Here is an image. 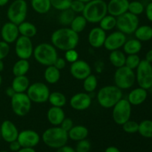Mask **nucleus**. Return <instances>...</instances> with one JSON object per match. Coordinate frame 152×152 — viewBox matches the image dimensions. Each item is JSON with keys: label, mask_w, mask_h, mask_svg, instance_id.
<instances>
[{"label": "nucleus", "mask_w": 152, "mask_h": 152, "mask_svg": "<svg viewBox=\"0 0 152 152\" xmlns=\"http://www.w3.org/2000/svg\"><path fill=\"white\" fill-rule=\"evenodd\" d=\"M51 44L60 50L75 49L80 41L79 34L70 28H62L53 31L50 37Z\"/></svg>", "instance_id": "1"}, {"label": "nucleus", "mask_w": 152, "mask_h": 152, "mask_svg": "<svg viewBox=\"0 0 152 152\" xmlns=\"http://www.w3.org/2000/svg\"><path fill=\"white\" fill-rule=\"evenodd\" d=\"M41 138L45 145L54 149L66 145L69 139L68 132L60 126H53L46 129L42 134Z\"/></svg>", "instance_id": "2"}, {"label": "nucleus", "mask_w": 152, "mask_h": 152, "mask_svg": "<svg viewBox=\"0 0 152 152\" xmlns=\"http://www.w3.org/2000/svg\"><path fill=\"white\" fill-rule=\"evenodd\" d=\"M123 98V90L114 86H106L101 88L96 94V99L101 107L112 108Z\"/></svg>", "instance_id": "3"}, {"label": "nucleus", "mask_w": 152, "mask_h": 152, "mask_svg": "<svg viewBox=\"0 0 152 152\" xmlns=\"http://www.w3.org/2000/svg\"><path fill=\"white\" fill-rule=\"evenodd\" d=\"M107 14V2L104 0H91L86 3L82 13V15L90 23H99Z\"/></svg>", "instance_id": "4"}, {"label": "nucleus", "mask_w": 152, "mask_h": 152, "mask_svg": "<svg viewBox=\"0 0 152 152\" xmlns=\"http://www.w3.org/2000/svg\"><path fill=\"white\" fill-rule=\"evenodd\" d=\"M33 55L38 63L44 66L53 65L58 57L56 48L50 43H40L34 49Z\"/></svg>", "instance_id": "5"}, {"label": "nucleus", "mask_w": 152, "mask_h": 152, "mask_svg": "<svg viewBox=\"0 0 152 152\" xmlns=\"http://www.w3.org/2000/svg\"><path fill=\"white\" fill-rule=\"evenodd\" d=\"M28 3L25 0H14L10 3L7 10V17L9 22L19 25L25 21L28 15Z\"/></svg>", "instance_id": "6"}, {"label": "nucleus", "mask_w": 152, "mask_h": 152, "mask_svg": "<svg viewBox=\"0 0 152 152\" xmlns=\"http://www.w3.org/2000/svg\"><path fill=\"white\" fill-rule=\"evenodd\" d=\"M114 85L121 90L131 88L136 82V76L134 70L126 65L117 68L114 75Z\"/></svg>", "instance_id": "7"}, {"label": "nucleus", "mask_w": 152, "mask_h": 152, "mask_svg": "<svg viewBox=\"0 0 152 152\" xmlns=\"http://www.w3.org/2000/svg\"><path fill=\"white\" fill-rule=\"evenodd\" d=\"M32 102L26 93H16L10 98V106L18 117H25L31 109Z\"/></svg>", "instance_id": "8"}, {"label": "nucleus", "mask_w": 152, "mask_h": 152, "mask_svg": "<svg viewBox=\"0 0 152 152\" xmlns=\"http://www.w3.org/2000/svg\"><path fill=\"white\" fill-rule=\"evenodd\" d=\"M136 82L139 87L146 90L152 88V64L145 59L141 60L136 69Z\"/></svg>", "instance_id": "9"}, {"label": "nucleus", "mask_w": 152, "mask_h": 152, "mask_svg": "<svg viewBox=\"0 0 152 152\" xmlns=\"http://www.w3.org/2000/svg\"><path fill=\"white\" fill-rule=\"evenodd\" d=\"M139 25L140 19L138 16L132 14L129 11L117 17L116 28L126 35L134 34Z\"/></svg>", "instance_id": "10"}, {"label": "nucleus", "mask_w": 152, "mask_h": 152, "mask_svg": "<svg viewBox=\"0 0 152 152\" xmlns=\"http://www.w3.org/2000/svg\"><path fill=\"white\" fill-rule=\"evenodd\" d=\"M132 106L127 99L122 98L112 108V117L114 123L119 126H123L130 120L132 116Z\"/></svg>", "instance_id": "11"}, {"label": "nucleus", "mask_w": 152, "mask_h": 152, "mask_svg": "<svg viewBox=\"0 0 152 152\" xmlns=\"http://www.w3.org/2000/svg\"><path fill=\"white\" fill-rule=\"evenodd\" d=\"M50 93V89L47 85L41 82H36L31 84L26 91L31 102L35 103H45L48 102Z\"/></svg>", "instance_id": "12"}, {"label": "nucleus", "mask_w": 152, "mask_h": 152, "mask_svg": "<svg viewBox=\"0 0 152 152\" xmlns=\"http://www.w3.org/2000/svg\"><path fill=\"white\" fill-rule=\"evenodd\" d=\"M34 49L31 38L19 36L15 42V53L19 59H29L33 56Z\"/></svg>", "instance_id": "13"}, {"label": "nucleus", "mask_w": 152, "mask_h": 152, "mask_svg": "<svg viewBox=\"0 0 152 152\" xmlns=\"http://www.w3.org/2000/svg\"><path fill=\"white\" fill-rule=\"evenodd\" d=\"M70 73L76 80H83L91 74V68L86 61L78 59L71 64Z\"/></svg>", "instance_id": "14"}, {"label": "nucleus", "mask_w": 152, "mask_h": 152, "mask_svg": "<svg viewBox=\"0 0 152 152\" xmlns=\"http://www.w3.org/2000/svg\"><path fill=\"white\" fill-rule=\"evenodd\" d=\"M40 136L37 132L31 129H26L19 132L17 141L22 147L34 148L40 142Z\"/></svg>", "instance_id": "15"}, {"label": "nucleus", "mask_w": 152, "mask_h": 152, "mask_svg": "<svg viewBox=\"0 0 152 152\" xmlns=\"http://www.w3.org/2000/svg\"><path fill=\"white\" fill-rule=\"evenodd\" d=\"M126 40L127 37L126 34L120 32V31H114L107 36L103 47H105V48L109 51L118 50L123 48Z\"/></svg>", "instance_id": "16"}, {"label": "nucleus", "mask_w": 152, "mask_h": 152, "mask_svg": "<svg viewBox=\"0 0 152 152\" xmlns=\"http://www.w3.org/2000/svg\"><path fill=\"white\" fill-rule=\"evenodd\" d=\"M92 99L90 94L86 92L77 93L71 96L70 99V105L76 111H85L90 108Z\"/></svg>", "instance_id": "17"}, {"label": "nucleus", "mask_w": 152, "mask_h": 152, "mask_svg": "<svg viewBox=\"0 0 152 152\" xmlns=\"http://www.w3.org/2000/svg\"><path fill=\"white\" fill-rule=\"evenodd\" d=\"M19 132L16 125L10 120H4L0 126V135L7 143L16 140Z\"/></svg>", "instance_id": "18"}, {"label": "nucleus", "mask_w": 152, "mask_h": 152, "mask_svg": "<svg viewBox=\"0 0 152 152\" xmlns=\"http://www.w3.org/2000/svg\"><path fill=\"white\" fill-rule=\"evenodd\" d=\"M18 25L11 22L4 23L1 28V37L3 41L8 44L14 43L19 37Z\"/></svg>", "instance_id": "19"}, {"label": "nucleus", "mask_w": 152, "mask_h": 152, "mask_svg": "<svg viewBox=\"0 0 152 152\" xmlns=\"http://www.w3.org/2000/svg\"><path fill=\"white\" fill-rule=\"evenodd\" d=\"M107 37L106 31L99 27L92 28L88 34V41L89 45L94 48H99L103 47L105 38Z\"/></svg>", "instance_id": "20"}, {"label": "nucleus", "mask_w": 152, "mask_h": 152, "mask_svg": "<svg viewBox=\"0 0 152 152\" xmlns=\"http://www.w3.org/2000/svg\"><path fill=\"white\" fill-rule=\"evenodd\" d=\"M129 4V0H110L107 3L108 14L117 17L128 11Z\"/></svg>", "instance_id": "21"}, {"label": "nucleus", "mask_w": 152, "mask_h": 152, "mask_svg": "<svg viewBox=\"0 0 152 152\" xmlns=\"http://www.w3.org/2000/svg\"><path fill=\"white\" fill-rule=\"evenodd\" d=\"M148 97V90L141 87L134 88L128 95V101L132 105H140L143 103Z\"/></svg>", "instance_id": "22"}, {"label": "nucleus", "mask_w": 152, "mask_h": 152, "mask_svg": "<svg viewBox=\"0 0 152 152\" xmlns=\"http://www.w3.org/2000/svg\"><path fill=\"white\" fill-rule=\"evenodd\" d=\"M47 118L53 126H59L65 118V114L62 108L51 106L47 112Z\"/></svg>", "instance_id": "23"}, {"label": "nucleus", "mask_w": 152, "mask_h": 152, "mask_svg": "<svg viewBox=\"0 0 152 152\" xmlns=\"http://www.w3.org/2000/svg\"><path fill=\"white\" fill-rule=\"evenodd\" d=\"M88 133L87 127L82 125H77L73 126L72 129L68 132V135L70 140L78 142L82 140L86 139L88 136Z\"/></svg>", "instance_id": "24"}, {"label": "nucleus", "mask_w": 152, "mask_h": 152, "mask_svg": "<svg viewBox=\"0 0 152 152\" xmlns=\"http://www.w3.org/2000/svg\"><path fill=\"white\" fill-rule=\"evenodd\" d=\"M30 80L26 75L14 77L11 83V87L16 93H25L30 86Z\"/></svg>", "instance_id": "25"}, {"label": "nucleus", "mask_w": 152, "mask_h": 152, "mask_svg": "<svg viewBox=\"0 0 152 152\" xmlns=\"http://www.w3.org/2000/svg\"><path fill=\"white\" fill-rule=\"evenodd\" d=\"M123 52L127 55L138 54L141 51L142 48V42L140 40L135 39H127L123 45Z\"/></svg>", "instance_id": "26"}, {"label": "nucleus", "mask_w": 152, "mask_h": 152, "mask_svg": "<svg viewBox=\"0 0 152 152\" xmlns=\"http://www.w3.org/2000/svg\"><path fill=\"white\" fill-rule=\"evenodd\" d=\"M135 38L141 42H148L152 39V27L148 25H143L138 27L134 31Z\"/></svg>", "instance_id": "27"}, {"label": "nucleus", "mask_w": 152, "mask_h": 152, "mask_svg": "<svg viewBox=\"0 0 152 152\" xmlns=\"http://www.w3.org/2000/svg\"><path fill=\"white\" fill-rule=\"evenodd\" d=\"M61 77L60 71L54 65H49L46 67L44 71L45 80L49 84H56L59 82Z\"/></svg>", "instance_id": "28"}, {"label": "nucleus", "mask_w": 152, "mask_h": 152, "mask_svg": "<svg viewBox=\"0 0 152 152\" xmlns=\"http://www.w3.org/2000/svg\"><path fill=\"white\" fill-rule=\"evenodd\" d=\"M18 28H19V35L31 39L32 37H35L37 34V27L28 21H24L22 23L18 25Z\"/></svg>", "instance_id": "29"}, {"label": "nucleus", "mask_w": 152, "mask_h": 152, "mask_svg": "<svg viewBox=\"0 0 152 152\" xmlns=\"http://www.w3.org/2000/svg\"><path fill=\"white\" fill-rule=\"evenodd\" d=\"M108 58H109V61L111 65L117 68L124 66L126 63V53L120 50V49L111 51Z\"/></svg>", "instance_id": "30"}, {"label": "nucleus", "mask_w": 152, "mask_h": 152, "mask_svg": "<svg viewBox=\"0 0 152 152\" xmlns=\"http://www.w3.org/2000/svg\"><path fill=\"white\" fill-rule=\"evenodd\" d=\"M30 63L28 59H19L13 65L12 68V73L14 77L17 76L26 75L27 73L29 71Z\"/></svg>", "instance_id": "31"}, {"label": "nucleus", "mask_w": 152, "mask_h": 152, "mask_svg": "<svg viewBox=\"0 0 152 152\" xmlns=\"http://www.w3.org/2000/svg\"><path fill=\"white\" fill-rule=\"evenodd\" d=\"M31 5L33 10L39 14H45L51 8L50 0H31Z\"/></svg>", "instance_id": "32"}, {"label": "nucleus", "mask_w": 152, "mask_h": 152, "mask_svg": "<svg viewBox=\"0 0 152 152\" xmlns=\"http://www.w3.org/2000/svg\"><path fill=\"white\" fill-rule=\"evenodd\" d=\"M48 101L52 106L63 108L66 105L67 99L64 94L59 91H53L50 93Z\"/></svg>", "instance_id": "33"}, {"label": "nucleus", "mask_w": 152, "mask_h": 152, "mask_svg": "<svg viewBox=\"0 0 152 152\" xmlns=\"http://www.w3.org/2000/svg\"><path fill=\"white\" fill-rule=\"evenodd\" d=\"M87 24L88 21L86 20V18L83 15H78V16H75L74 19L71 22L70 28L72 29L74 32L80 34L86 29Z\"/></svg>", "instance_id": "34"}, {"label": "nucleus", "mask_w": 152, "mask_h": 152, "mask_svg": "<svg viewBox=\"0 0 152 152\" xmlns=\"http://www.w3.org/2000/svg\"><path fill=\"white\" fill-rule=\"evenodd\" d=\"M99 28L105 31H109L116 28L117 25V17L107 14L99 21Z\"/></svg>", "instance_id": "35"}, {"label": "nucleus", "mask_w": 152, "mask_h": 152, "mask_svg": "<svg viewBox=\"0 0 152 152\" xmlns=\"http://www.w3.org/2000/svg\"><path fill=\"white\" fill-rule=\"evenodd\" d=\"M138 133L145 138H152V120H144L139 123Z\"/></svg>", "instance_id": "36"}, {"label": "nucleus", "mask_w": 152, "mask_h": 152, "mask_svg": "<svg viewBox=\"0 0 152 152\" xmlns=\"http://www.w3.org/2000/svg\"><path fill=\"white\" fill-rule=\"evenodd\" d=\"M97 78L96 76L92 74L83 80V88L88 94L93 93L97 88Z\"/></svg>", "instance_id": "37"}, {"label": "nucleus", "mask_w": 152, "mask_h": 152, "mask_svg": "<svg viewBox=\"0 0 152 152\" xmlns=\"http://www.w3.org/2000/svg\"><path fill=\"white\" fill-rule=\"evenodd\" d=\"M75 14L76 13L71 8L62 10L59 13V18H58L59 23L64 26H68L71 25V22L75 17Z\"/></svg>", "instance_id": "38"}, {"label": "nucleus", "mask_w": 152, "mask_h": 152, "mask_svg": "<svg viewBox=\"0 0 152 152\" xmlns=\"http://www.w3.org/2000/svg\"><path fill=\"white\" fill-rule=\"evenodd\" d=\"M128 11L136 16H140L145 11V6L140 0H132L129 1Z\"/></svg>", "instance_id": "39"}, {"label": "nucleus", "mask_w": 152, "mask_h": 152, "mask_svg": "<svg viewBox=\"0 0 152 152\" xmlns=\"http://www.w3.org/2000/svg\"><path fill=\"white\" fill-rule=\"evenodd\" d=\"M141 62V59L138 54L128 55L126 59L125 65L132 70H136Z\"/></svg>", "instance_id": "40"}, {"label": "nucleus", "mask_w": 152, "mask_h": 152, "mask_svg": "<svg viewBox=\"0 0 152 152\" xmlns=\"http://www.w3.org/2000/svg\"><path fill=\"white\" fill-rule=\"evenodd\" d=\"M50 1L52 7L62 11L70 8L72 0H50Z\"/></svg>", "instance_id": "41"}, {"label": "nucleus", "mask_w": 152, "mask_h": 152, "mask_svg": "<svg viewBox=\"0 0 152 152\" xmlns=\"http://www.w3.org/2000/svg\"><path fill=\"white\" fill-rule=\"evenodd\" d=\"M123 129L126 133L128 134H135L138 132L139 129V123L134 120H128L127 122L123 125Z\"/></svg>", "instance_id": "42"}, {"label": "nucleus", "mask_w": 152, "mask_h": 152, "mask_svg": "<svg viewBox=\"0 0 152 152\" xmlns=\"http://www.w3.org/2000/svg\"><path fill=\"white\" fill-rule=\"evenodd\" d=\"M91 148V144L87 139L82 140L77 142L76 145V152H89Z\"/></svg>", "instance_id": "43"}, {"label": "nucleus", "mask_w": 152, "mask_h": 152, "mask_svg": "<svg viewBox=\"0 0 152 152\" xmlns=\"http://www.w3.org/2000/svg\"><path fill=\"white\" fill-rule=\"evenodd\" d=\"M65 52V59L66 62L71 64L79 59V53L75 49H71Z\"/></svg>", "instance_id": "44"}, {"label": "nucleus", "mask_w": 152, "mask_h": 152, "mask_svg": "<svg viewBox=\"0 0 152 152\" xmlns=\"http://www.w3.org/2000/svg\"><path fill=\"white\" fill-rule=\"evenodd\" d=\"M10 44L4 41H0V59L3 60L8 56L10 53Z\"/></svg>", "instance_id": "45"}, {"label": "nucleus", "mask_w": 152, "mask_h": 152, "mask_svg": "<svg viewBox=\"0 0 152 152\" xmlns=\"http://www.w3.org/2000/svg\"><path fill=\"white\" fill-rule=\"evenodd\" d=\"M85 5H86L85 3L82 2L79 0H72L70 8L75 13H83V10L85 8Z\"/></svg>", "instance_id": "46"}, {"label": "nucleus", "mask_w": 152, "mask_h": 152, "mask_svg": "<svg viewBox=\"0 0 152 152\" xmlns=\"http://www.w3.org/2000/svg\"><path fill=\"white\" fill-rule=\"evenodd\" d=\"M59 126H60L62 129H64L65 132H68L71 129H72L73 126H74V122H73V120H71V118H66V117H65V118L62 120V122L61 123Z\"/></svg>", "instance_id": "47"}, {"label": "nucleus", "mask_w": 152, "mask_h": 152, "mask_svg": "<svg viewBox=\"0 0 152 152\" xmlns=\"http://www.w3.org/2000/svg\"><path fill=\"white\" fill-rule=\"evenodd\" d=\"M53 65H54L57 69L61 71V70L64 69L65 68V66H66V60L65 59V58L59 57L58 56L56 60H55Z\"/></svg>", "instance_id": "48"}, {"label": "nucleus", "mask_w": 152, "mask_h": 152, "mask_svg": "<svg viewBox=\"0 0 152 152\" xmlns=\"http://www.w3.org/2000/svg\"><path fill=\"white\" fill-rule=\"evenodd\" d=\"M145 13L146 18L148 21L152 22V1H150L148 3L146 6L145 7Z\"/></svg>", "instance_id": "49"}, {"label": "nucleus", "mask_w": 152, "mask_h": 152, "mask_svg": "<svg viewBox=\"0 0 152 152\" xmlns=\"http://www.w3.org/2000/svg\"><path fill=\"white\" fill-rule=\"evenodd\" d=\"M21 148H22V146H21L19 142L17 141V140L14 141H12V142H10L9 143V148H10V151L13 152L18 151Z\"/></svg>", "instance_id": "50"}, {"label": "nucleus", "mask_w": 152, "mask_h": 152, "mask_svg": "<svg viewBox=\"0 0 152 152\" xmlns=\"http://www.w3.org/2000/svg\"><path fill=\"white\" fill-rule=\"evenodd\" d=\"M56 152H76V151L75 148H74L73 147L65 145L64 146L57 148Z\"/></svg>", "instance_id": "51"}, {"label": "nucleus", "mask_w": 152, "mask_h": 152, "mask_svg": "<svg viewBox=\"0 0 152 152\" xmlns=\"http://www.w3.org/2000/svg\"><path fill=\"white\" fill-rule=\"evenodd\" d=\"M5 94L8 97L11 98L12 96H14V94H16V91H15L14 89H13L11 86H9V87H7V88H6Z\"/></svg>", "instance_id": "52"}, {"label": "nucleus", "mask_w": 152, "mask_h": 152, "mask_svg": "<svg viewBox=\"0 0 152 152\" xmlns=\"http://www.w3.org/2000/svg\"><path fill=\"white\" fill-rule=\"evenodd\" d=\"M145 60L147 62H150V63L152 64V49H150L149 50L147 51V53H145Z\"/></svg>", "instance_id": "53"}, {"label": "nucleus", "mask_w": 152, "mask_h": 152, "mask_svg": "<svg viewBox=\"0 0 152 152\" xmlns=\"http://www.w3.org/2000/svg\"><path fill=\"white\" fill-rule=\"evenodd\" d=\"M105 152H121L117 147L116 146H108L105 148Z\"/></svg>", "instance_id": "54"}, {"label": "nucleus", "mask_w": 152, "mask_h": 152, "mask_svg": "<svg viewBox=\"0 0 152 152\" xmlns=\"http://www.w3.org/2000/svg\"><path fill=\"white\" fill-rule=\"evenodd\" d=\"M16 152H36L34 148H28V147H22L20 149Z\"/></svg>", "instance_id": "55"}, {"label": "nucleus", "mask_w": 152, "mask_h": 152, "mask_svg": "<svg viewBox=\"0 0 152 152\" xmlns=\"http://www.w3.org/2000/svg\"><path fill=\"white\" fill-rule=\"evenodd\" d=\"M9 1L10 0H0V7H4V6H5L9 2Z\"/></svg>", "instance_id": "56"}, {"label": "nucleus", "mask_w": 152, "mask_h": 152, "mask_svg": "<svg viewBox=\"0 0 152 152\" xmlns=\"http://www.w3.org/2000/svg\"><path fill=\"white\" fill-rule=\"evenodd\" d=\"M4 62H3V60L0 59V73L2 72L3 70H4Z\"/></svg>", "instance_id": "57"}, {"label": "nucleus", "mask_w": 152, "mask_h": 152, "mask_svg": "<svg viewBox=\"0 0 152 152\" xmlns=\"http://www.w3.org/2000/svg\"><path fill=\"white\" fill-rule=\"evenodd\" d=\"M79 1H82V2H83V3H85V4H86V3L89 2V1H91V0H79Z\"/></svg>", "instance_id": "58"}, {"label": "nucleus", "mask_w": 152, "mask_h": 152, "mask_svg": "<svg viewBox=\"0 0 152 152\" xmlns=\"http://www.w3.org/2000/svg\"><path fill=\"white\" fill-rule=\"evenodd\" d=\"M1 83H2V78H1V74H0V87H1Z\"/></svg>", "instance_id": "59"}, {"label": "nucleus", "mask_w": 152, "mask_h": 152, "mask_svg": "<svg viewBox=\"0 0 152 152\" xmlns=\"http://www.w3.org/2000/svg\"><path fill=\"white\" fill-rule=\"evenodd\" d=\"M0 152H9V151H1Z\"/></svg>", "instance_id": "60"}, {"label": "nucleus", "mask_w": 152, "mask_h": 152, "mask_svg": "<svg viewBox=\"0 0 152 152\" xmlns=\"http://www.w3.org/2000/svg\"><path fill=\"white\" fill-rule=\"evenodd\" d=\"M0 27H1V21H0Z\"/></svg>", "instance_id": "61"}, {"label": "nucleus", "mask_w": 152, "mask_h": 152, "mask_svg": "<svg viewBox=\"0 0 152 152\" xmlns=\"http://www.w3.org/2000/svg\"><path fill=\"white\" fill-rule=\"evenodd\" d=\"M150 1H152V0H150Z\"/></svg>", "instance_id": "62"}]
</instances>
